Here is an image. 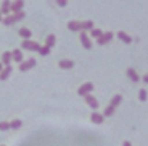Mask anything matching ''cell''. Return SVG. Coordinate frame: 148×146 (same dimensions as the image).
<instances>
[{
	"instance_id": "cell-29",
	"label": "cell",
	"mask_w": 148,
	"mask_h": 146,
	"mask_svg": "<svg viewBox=\"0 0 148 146\" xmlns=\"http://www.w3.org/2000/svg\"><path fill=\"white\" fill-rule=\"evenodd\" d=\"M56 4H58V6H66V4H68V1H66V0H58V1H56Z\"/></svg>"
},
{
	"instance_id": "cell-22",
	"label": "cell",
	"mask_w": 148,
	"mask_h": 146,
	"mask_svg": "<svg viewBox=\"0 0 148 146\" xmlns=\"http://www.w3.org/2000/svg\"><path fill=\"white\" fill-rule=\"evenodd\" d=\"M114 109H115V107H112V106L109 105V106L103 110V117H109V116H112V115H114Z\"/></svg>"
},
{
	"instance_id": "cell-26",
	"label": "cell",
	"mask_w": 148,
	"mask_h": 146,
	"mask_svg": "<svg viewBox=\"0 0 148 146\" xmlns=\"http://www.w3.org/2000/svg\"><path fill=\"white\" fill-rule=\"evenodd\" d=\"M138 96H140V100H141V102H145V100H147V90H145V89H141Z\"/></svg>"
},
{
	"instance_id": "cell-13",
	"label": "cell",
	"mask_w": 148,
	"mask_h": 146,
	"mask_svg": "<svg viewBox=\"0 0 148 146\" xmlns=\"http://www.w3.org/2000/svg\"><path fill=\"white\" fill-rule=\"evenodd\" d=\"M19 35H20V37H23L25 40H29V39L32 37V32H30L29 29H26V27H22V29L19 30Z\"/></svg>"
},
{
	"instance_id": "cell-4",
	"label": "cell",
	"mask_w": 148,
	"mask_h": 146,
	"mask_svg": "<svg viewBox=\"0 0 148 146\" xmlns=\"http://www.w3.org/2000/svg\"><path fill=\"white\" fill-rule=\"evenodd\" d=\"M112 37H114V35L111 32H106V33H102V36L97 39V42H98V45H106L108 42L112 40Z\"/></svg>"
},
{
	"instance_id": "cell-10",
	"label": "cell",
	"mask_w": 148,
	"mask_h": 146,
	"mask_svg": "<svg viewBox=\"0 0 148 146\" xmlns=\"http://www.w3.org/2000/svg\"><path fill=\"white\" fill-rule=\"evenodd\" d=\"M10 4H12V1H9V0L3 1V3H1L0 13H1V14H6V16H9V12H10Z\"/></svg>"
},
{
	"instance_id": "cell-15",
	"label": "cell",
	"mask_w": 148,
	"mask_h": 146,
	"mask_svg": "<svg viewBox=\"0 0 148 146\" xmlns=\"http://www.w3.org/2000/svg\"><path fill=\"white\" fill-rule=\"evenodd\" d=\"M118 37L124 42V43H127V45H130L131 42H132V37L131 36H128L127 33H124V32H118Z\"/></svg>"
},
{
	"instance_id": "cell-7",
	"label": "cell",
	"mask_w": 148,
	"mask_h": 146,
	"mask_svg": "<svg viewBox=\"0 0 148 146\" xmlns=\"http://www.w3.org/2000/svg\"><path fill=\"white\" fill-rule=\"evenodd\" d=\"M81 42H82V46L86 49V50H89V49L92 48V43L89 42V37H88V35L85 32L81 33Z\"/></svg>"
},
{
	"instance_id": "cell-6",
	"label": "cell",
	"mask_w": 148,
	"mask_h": 146,
	"mask_svg": "<svg viewBox=\"0 0 148 146\" xmlns=\"http://www.w3.org/2000/svg\"><path fill=\"white\" fill-rule=\"evenodd\" d=\"M23 6H25V3H23L22 0H16V1H12V4H10V10H12L13 13H17V12H22Z\"/></svg>"
},
{
	"instance_id": "cell-24",
	"label": "cell",
	"mask_w": 148,
	"mask_h": 146,
	"mask_svg": "<svg viewBox=\"0 0 148 146\" xmlns=\"http://www.w3.org/2000/svg\"><path fill=\"white\" fill-rule=\"evenodd\" d=\"M13 16H14V20H16V22H19V20H23V19L26 17V13L22 10V12H17V13H14Z\"/></svg>"
},
{
	"instance_id": "cell-14",
	"label": "cell",
	"mask_w": 148,
	"mask_h": 146,
	"mask_svg": "<svg viewBox=\"0 0 148 146\" xmlns=\"http://www.w3.org/2000/svg\"><path fill=\"white\" fill-rule=\"evenodd\" d=\"M12 73V66H6L1 72H0V80H6Z\"/></svg>"
},
{
	"instance_id": "cell-30",
	"label": "cell",
	"mask_w": 148,
	"mask_h": 146,
	"mask_svg": "<svg viewBox=\"0 0 148 146\" xmlns=\"http://www.w3.org/2000/svg\"><path fill=\"white\" fill-rule=\"evenodd\" d=\"M122 146H131V143H130L128 141H125V142H124V145H122Z\"/></svg>"
},
{
	"instance_id": "cell-12",
	"label": "cell",
	"mask_w": 148,
	"mask_h": 146,
	"mask_svg": "<svg viewBox=\"0 0 148 146\" xmlns=\"http://www.w3.org/2000/svg\"><path fill=\"white\" fill-rule=\"evenodd\" d=\"M13 59H12V52H4L3 54H1V62H3V65H6V66H10V62H12Z\"/></svg>"
},
{
	"instance_id": "cell-25",
	"label": "cell",
	"mask_w": 148,
	"mask_h": 146,
	"mask_svg": "<svg viewBox=\"0 0 148 146\" xmlns=\"http://www.w3.org/2000/svg\"><path fill=\"white\" fill-rule=\"evenodd\" d=\"M91 35H92V37L98 39V37L102 36V32H101V29H92V30H91Z\"/></svg>"
},
{
	"instance_id": "cell-11",
	"label": "cell",
	"mask_w": 148,
	"mask_h": 146,
	"mask_svg": "<svg viewBox=\"0 0 148 146\" xmlns=\"http://www.w3.org/2000/svg\"><path fill=\"white\" fill-rule=\"evenodd\" d=\"M68 27H69V30H72V32L82 30V29H81V22H78V20H72V22H69V23H68Z\"/></svg>"
},
{
	"instance_id": "cell-17",
	"label": "cell",
	"mask_w": 148,
	"mask_h": 146,
	"mask_svg": "<svg viewBox=\"0 0 148 146\" xmlns=\"http://www.w3.org/2000/svg\"><path fill=\"white\" fill-rule=\"evenodd\" d=\"M127 75H128V76H130V79H131L132 82H135V83H137V82L140 80V77H138L137 72H135V70H134L132 67H130V69L127 70Z\"/></svg>"
},
{
	"instance_id": "cell-33",
	"label": "cell",
	"mask_w": 148,
	"mask_h": 146,
	"mask_svg": "<svg viewBox=\"0 0 148 146\" xmlns=\"http://www.w3.org/2000/svg\"><path fill=\"white\" fill-rule=\"evenodd\" d=\"M1 20H3V17H1V13H0V22H1Z\"/></svg>"
},
{
	"instance_id": "cell-27",
	"label": "cell",
	"mask_w": 148,
	"mask_h": 146,
	"mask_svg": "<svg viewBox=\"0 0 148 146\" xmlns=\"http://www.w3.org/2000/svg\"><path fill=\"white\" fill-rule=\"evenodd\" d=\"M10 129V122H0V130H9Z\"/></svg>"
},
{
	"instance_id": "cell-2",
	"label": "cell",
	"mask_w": 148,
	"mask_h": 146,
	"mask_svg": "<svg viewBox=\"0 0 148 146\" xmlns=\"http://www.w3.org/2000/svg\"><path fill=\"white\" fill-rule=\"evenodd\" d=\"M36 66V59H27V60H25V62H22L20 63V66H19V69H20V72H27L29 69H32V67H35Z\"/></svg>"
},
{
	"instance_id": "cell-32",
	"label": "cell",
	"mask_w": 148,
	"mask_h": 146,
	"mask_svg": "<svg viewBox=\"0 0 148 146\" xmlns=\"http://www.w3.org/2000/svg\"><path fill=\"white\" fill-rule=\"evenodd\" d=\"M1 70H3V66H1V63H0V72H1Z\"/></svg>"
},
{
	"instance_id": "cell-19",
	"label": "cell",
	"mask_w": 148,
	"mask_h": 146,
	"mask_svg": "<svg viewBox=\"0 0 148 146\" xmlns=\"http://www.w3.org/2000/svg\"><path fill=\"white\" fill-rule=\"evenodd\" d=\"M81 29H82V30H92V29H94V22H91V20L82 22V23H81Z\"/></svg>"
},
{
	"instance_id": "cell-20",
	"label": "cell",
	"mask_w": 148,
	"mask_h": 146,
	"mask_svg": "<svg viewBox=\"0 0 148 146\" xmlns=\"http://www.w3.org/2000/svg\"><path fill=\"white\" fill-rule=\"evenodd\" d=\"M121 102H122V96H121V95H115V96L111 99V106L115 107V106H118Z\"/></svg>"
},
{
	"instance_id": "cell-23",
	"label": "cell",
	"mask_w": 148,
	"mask_h": 146,
	"mask_svg": "<svg viewBox=\"0 0 148 146\" xmlns=\"http://www.w3.org/2000/svg\"><path fill=\"white\" fill-rule=\"evenodd\" d=\"M20 126H22V120H19V119H14L10 122V129H19Z\"/></svg>"
},
{
	"instance_id": "cell-18",
	"label": "cell",
	"mask_w": 148,
	"mask_h": 146,
	"mask_svg": "<svg viewBox=\"0 0 148 146\" xmlns=\"http://www.w3.org/2000/svg\"><path fill=\"white\" fill-rule=\"evenodd\" d=\"M1 22H3V24H4V26H12V24H14V23H16V20H14V16H13V14H12V16H10V14H9V16H6Z\"/></svg>"
},
{
	"instance_id": "cell-1",
	"label": "cell",
	"mask_w": 148,
	"mask_h": 146,
	"mask_svg": "<svg viewBox=\"0 0 148 146\" xmlns=\"http://www.w3.org/2000/svg\"><path fill=\"white\" fill-rule=\"evenodd\" d=\"M22 49L32 50V52H39L40 50V45L38 42H32V40H23L22 42Z\"/></svg>"
},
{
	"instance_id": "cell-28",
	"label": "cell",
	"mask_w": 148,
	"mask_h": 146,
	"mask_svg": "<svg viewBox=\"0 0 148 146\" xmlns=\"http://www.w3.org/2000/svg\"><path fill=\"white\" fill-rule=\"evenodd\" d=\"M39 53L42 54V56H48L50 53V49L48 48V46H43V48H40V50H39Z\"/></svg>"
},
{
	"instance_id": "cell-21",
	"label": "cell",
	"mask_w": 148,
	"mask_h": 146,
	"mask_svg": "<svg viewBox=\"0 0 148 146\" xmlns=\"http://www.w3.org/2000/svg\"><path fill=\"white\" fill-rule=\"evenodd\" d=\"M55 42H56V37H55V35H49L48 37H46V46L49 49H52L55 46Z\"/></svg>"
},
{
	"instance_id": "cell-31",
	"label": "cell",
	"mask_w": 148,
	"mask_h": 146,
	"mask_svg": "<svg viewBox=\"0 0 148 146\" xmlns=\"http://www.w3.org/2000/svg\"><path fill=\"white\" fill-rule=\"evenodd\" d=\"M144 82H145V83H148V73L144 76Z\"/></svg>"
},
{
	"instance_id": "cell-8",
	"label": "cell",
	"mask_w": 148,
	"mask_h": 146,
	"mask_svg": "<svg viewBox=\"0 0 148 146\" xmlns=\"http://www.w3.org/2000/svg\"><path fill=\"white\" fill-rule=\"evenodd\" d=\"M12 59L16 62V63H22L23 62V53L19 50V49H14L12 52Z\"/></svg>"
},
{
	"instance_id": "cell-5",
	"label": "cell",
	"mask_w": 148,
	"mask_h": 146,
	"mask_svg": "<svg viewBox=\"0 0 148 146\" xmlns=\"http://www.w3.org/2000/svg\"><path fill=\"white\" fill-rule=\"evenodd\" d=\"M85 102H86V105H89V107H92V109H98L99 107V103H98V100H97V97L91 96V95H86V96H85Z\"/></svg>"
},
{
	"instance_id": "cell-3",
	"label": "cell",
	"mask_w": 148,
	"mask_h": 146,
	"mask_svg": "<svg viewBox=\"0 0 148 146\" xmlns=\"http://www.w3.org/2000/svg\"><path fill=\"white\" fill-rule=\"evenodd\" d=\"M94 90V85L91 83V82H88V83H84L79 89H78V95L79 96H86V95H89V92H92Z\"/></svg>"
},
{
	"instance_id": "cell-9",
	"label": "cell",
	"mask_w": 148,
	"mask_h": 146,
	"mask_svg": "<svg viewBox=\"0 0 148 146\" xmlns=\"http://www.w3.org/2000/svg\"><path fill=\"white\" fill-rule=\"evenodd\" d=\"M91 120H92L95 125H101V123H103V115H101L98 112H94V113L91 115Z\"/></svg>"
},
{
	"instance_id": "cell-16",
	"label": "cell",
	"mask_w": 148,
	"mask_h": 146,
	"mask_svg": "<svg viewBox=\"0 0 148 146\" xmlns=\"http://www.w3.org/2000/svg\"><path fill=\"white\" fill-rule=\"evenodd\" d=\"M73 65H75V63H73L72 60H60V62H59V67H60V69H72Z\"/></svg>"
}]
</instances>
